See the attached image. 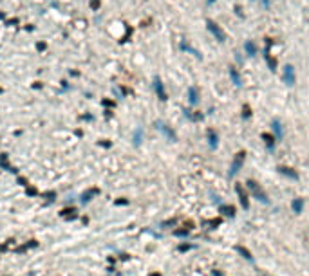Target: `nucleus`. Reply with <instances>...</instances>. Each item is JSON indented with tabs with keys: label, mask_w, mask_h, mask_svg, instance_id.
<instances>
[{
	"label": "nucleus",
	"mask_w": 309,
	"mask_h": 276,
	"mask_svg": "<svg viewBox=\"0 0 309 276\" xmlns=\"http://www.w3.org/2000/svg\"><path fill=\"white\" fill-rule=\"evenodd\" d=\"M181 49H183V51H188V53H192V54H195V56H199V58H201V54L197 53L193 47H190V45H188L186 42H181Z\"/></svg>",
	"instance_id": "18"
},
{
	"label": "nucleus",
	"mask_w": 309,
	"mask_h": 276,
	"mask_svg": "<svg viewBox=\"0 0 309 276\" xmlns=\"http://www.w3.org/2000/svg\"><path fill=\"white\" fill-rule=\"evenodd\" d=\"M206 27H208V31L215 36V40H217V42H224V38H226V36H224L223 29H221V27H219V25H217L213 20H206Z\"/></svg>",
	"instance_id": "2"
},
{
	"label": "nucleus",
	"mask_w": 309,
	"mask_h": 276,
	"mask_svg": "<svg viewBox=\"0 0 309 276\" xmlns=\"http://www.w3.org/2000/svg\"><path fill=\"white\" fill-rule=\"evenodd\" d=\"M235 191L239 193V201H241V206H242L244 209H248V208H249V201H248V195H246L244 188H242L241 184H235Z\"/></svg>",
	"instance_id": "5"
},
{
	"label": "nucleus",
	"mask_w": 309,
	"mask_h": 276,
	"mask_svg": "<svg viewBox=\"0 0 309 276\" xmlns=\"http://www.w3.org/2000/svg\"><path fill=\"white\" fill-rule=\"evenodd\" d=\"M244 49H246V54H249V56H255V53H257V47H255V43H251V42H246V43H244Z\"/></svg>",
	"instance_id": "16"
},
{
	"label": "nucleus",
	"mask_w": 309,
	"mask_h": 276,
	"mask_svg": "<svg viewBox=\"0 0 309 276\" xmlns=\"http://www.w3.org/2000/svg\"><path fill=\"white\" fill-rule=\"evenodd\" d=\"M235 249H237V253H239V255H242V258H246V260H253L251 253H249V251H248L246 247H242V245H237Z\"/></svg>",
	"instance_id": "13"
},
{
	"label": "nucleus",
	"mask_w": 309,
	"mask_h": 276,
	"mask_svg": "<svg viewBox=\"0 0 309 276\" xmlns=\"http://www.w3.org/2000/svg\"><path fill=\"white\" fill-rule=\"evenodd\" d=\"M157 125H159L161 132L168 137V141H175V134H174V130H172L170 127H166V125H163V123H157Z\"/></svg>",
	"instance_id": "9"
},
{
	"label": "nucleus",
	"mask_w": 309,
	"mask_h": 276,
	"mask_svg": "<svg viewBox=\"0 0 309 276\" xmlns=\"http://www.w3.org/2000/svg\"><path fill=\"white\" fill-rule=\"evenodd\" d=\"M248 188H249L251 195L255 197L257 201H260V202H267L266 193H264V190H262V188L258 186V182H255V181H248Z\"/></svg>",
	"instance_id": "1"
},
{
	"label": "nucleus",
	"mask_w": 309,
	"mask_h": 276,
	"mask_svg": "<svg viewBox=\"0 0 309 276\" xmlns=\"http://www.w3.org/2000/svg\"><path fill=\"white\" fill-rule=\"evenodd\" d=\"M291 206H293V211H295V213H302V208H304V201H302V199H295Z\"/></svg>",
	"instance_id": "15"
},
{
	"label": "nucleus",
	"mask_w": 309,
	"mask_h": 276,
	"mask_svg": "<svg viewBox=\"0 0 309 276\" xmlns=\"http://www.w3.org/2000/svg\"><path fill=\"white\" fill-rule=\"evenodd\" d=\"M154 87H156V90H157V94H159V99H166V96H165V90H163V83H161L159 78H156V81H154Z\"/></svg>",
	"instance_id": "12"
},
{
	"label": "nucleus",
	"mask_w": 309,
	"mask_h": 276,
	"mask_svg": "<svg viewBox=\"0 0 309 276\" xmlns=\"http://www.w3.org/2000/svg\"><path fill=\"white\" fill-rule=\"evenodd\" d=\"M262 141L266 143V146L269 150L275 148V137H273V136H269V134H262Z\"/></svg>",
	"instance_id": "11"
},
{
	"label": "nucleus",
	"mask_w": 309,
	"mask_h": 276,
	"mask_svg": "<svg viewBox=\"0 0 309 276\" xmlns=\"http://www.w3.org/2000/svg\"><path fill=\"white\" fill-rule=\"evenodd\" d=\"M271 127H273V132H275V137L280 141V139L284 137V130H282V125H280V121H278V119H273Z\"/></svg>",
	"instance_id": "6"
},
{
	"label": "nucleus",
	"mask_w": 309,
	"mask_h": 276,
	"mask_svg": "<svg viewBox=\"0 0 309 276\" xmlns=\"http://www.w3.org/2000/svg\"><path fill=\"white\" fill-rule=\"evenodd\" d=\"M230 76H232V81H233L237 87L242 85V81H241V76H239V72H237L235 69H230Z\"/></svg>",
	"instance_id": "14"
},
{
	"label": "nucleus",
	"mask_w": 309,
	"mask_h": 276,
	"mask_svg": "<svg viewBox=\"0 0 309 276\" xmlns=\"http://www.w3.org/2000/svg\"><path fill=\"white\" fill-rule=\"evenodd\" d=\"M221 213H224L226 217H233L235 215V208L233 206H221Z\"/></svg>",
	"instance_id": "17"
},
{
	"label": "nucleus",
	"mask_w": 309,
	"mask_h": 276,
	"mask_svg": "<svg viewBox=\"0 0 309 276\" xmlns=\"http://www.w3.org/2000/svg\"><path fill=\"white\" fill-rule=\"evenodd\" d=\"M208 2H215V0H208Z\"/></svg>",
	"instance_id": "20"
},
{
	"label": "nucleus",
	"mask_w": 309,
	"mask_h": 276,
	"mask_svg": "<svg viewBox=\"0 0 309 276\" xmlns=\"http://www.w3.org/2000/svg\"><path fill=\"white\" fill-rule=\"evenodd\" d=\"M208 143H210V148H217L219 144V136L215 134V130H208Z\"/></svg>",
	"instance_id": "8"
},
{
	"label": "nucleus",
	"mask_w": 309,
	"mask_h": 276,
	"mask_svg": "<svg viewBox=\"0 0 309 276\" xmlns=\"http://www.w3.org/2000/svg\"><path fill=\"white\" fill-rule=\"evenodd\" d=\"M278 171H280L282 175L289 177V179H298L297 171H295V170H291V168H288V166H278Z\"/></svg>",
	"instance_id": "10"
},
{
	"label": "nucleus",
	"mask_w": 309,
	"mask_h": 276,
	"mask_svg": "<svg viewBox=\"0 0 309 276\" xmlns=\"http://www.w3.org/2000/svg\"><path fill=\"white\" fill-rule=\"evenodd\" d=\"M282 80H284V83L286 85H295V69H293V65H286L284 67V71H282Z\"/></svg>",
	"instance_id": "3"
},
{
	"label": "nucleus",
	"mask_w": 309,
	"mask_h": 276,
	"mask_svg": "<svg viewBox=\"0 0 309 276\" xmlns=\"http://www.w3.org/2000/svg\"><path fill=\"white\" fill-rule=\"evenodd\" d=\"M244 157H246V152H239V153L235 155L233 162H232V168H230V175H235V171H239L241 168H242Z\"/></svg>",
	"instance_id": "4"
},
{
	"label": "nucleus",
	"mask_w": 309,
	"mask_h": 276,
	"mask_svg": "<svg viewBox=\"0 0 309 276\" xmlns=\"http://www.w3.org/2000/svg\"><path fill=\"white\" fill-rule=\"evenodd\" d=\"M249 116H251V110H249V106H248V105H244V108H242V117H246V119H248Z\"/></svg>",
	"instance_id": "19"
},
{
	"label": "nucleus",
	"mask_w": 309,
	"mask_h": 276,
	"mask_svg": "<svg viewBox=\"0 0 309 276\" xmlns=\"http://www.w3.org/2000/svg\"><path fill=\"white\" fill-rule=\"evenodd\" d=\"M188 99H190L192 105H197V103H199V90H197L195 87H190V88H188Z\"/></svg>",
	"instance_id": "7"
}]
</instances>
